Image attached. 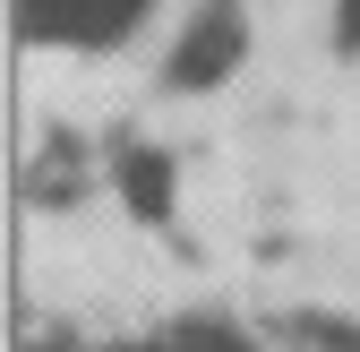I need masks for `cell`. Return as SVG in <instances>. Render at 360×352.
Listing matches in <instances>:
<instances>
[{"label": "cell", "mask_w": 360, "mask_h": 352, "mask_svg": "<svg viewBox=\"0 0 360 352\" xmlns=\"http://www.w3.org/2000/svg\"><path fill=\"white\" fill-rule=\"evenodd\" d=\"M249 61V9L240 0H198L189 26L172 34V52H163V86L172 95H206V86H223Z\"/></svg>", "instance_id": "6da1fadb"}, {"label": "cell", "mask_w": 360, "mask_h": 352, "mask_svg": "<svg viewBox=\"0 0 360 352\" xmlns=\"http://www.w3.org/2000/svg\"><path fill=\"white\" fill-rule=\"evenodd\" d=\"M326 34H335L343 61H360V0H335V9H326Z\"/></svg>", "instance_id": "5b68a950"}, {"label": "cell", "mask_w": 360, "mask_h": 352, "mask_svg": "<svg viewBox=\"0 0 360 352\" xmlns=\"http://www.w3.org/2000/svg\"><path fill=\"white\" fill-rule=\"evenodd\" d=\"M112 189L138 224H172V155L146 146V138H120L112 146Z\"/></svg>", "instance_id": "3957f363"}, {"label": "cell", "mask_w": 360, "mask_h": 352, "mask_svg": "<svg viewBox=\"0 0 360 352\" xmlns=\"http://www.w3.org/2000/svg\"><path fill=\"white\" fill-rule=\"evenodd\" d=\"M155 0H18L26 43H120Z\"/></svg>", "instance_id": "7a4b0ae2"}, {"label": "cell", "mask_w": 360, "mask_h": 352, "mask_svg": "<svg viewBox=\"0 0 360 352\" xmlns=\"http://www.w3.org/2000/svg\"><path fill=\"white\" fill-rule=\"evenodd\" d=\"M292 335L318 352H360V327H343V318H292Z\"/></svg>", "instance_id": "277c9868"}]
</instances>
